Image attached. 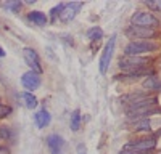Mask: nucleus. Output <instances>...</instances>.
<instances>
[{"label": "nucleus", "instance_id": "nucleus-1", "mask_svg": "<svg viewBox=\"0 0 161 154\" xmlns=\"http://www.w3.org/2000/svg\"><path fill=\"white\" fill-rule=\"evenodd\" d=\"M148 64L147 58H140V56H124L121 58L118 66L119 69H123L126 74L129 72H137V71H143V68Z\"/></svg>", "mask_w": 161, "mask_h": 154}, {"label": "nucleus", "instance_id": "nucleus-2", "mask_svg": "<svg viewBox=\"0 0 161 154\" xmlns=\"http://www.w3.org/2000/svg\"><path fill=\"white\" fill-rule=\"evenodd\" d=\"M156 50V44L148 42V40H136L126 45L124 55L126 56H139L142 53H150V51Z\"/></svg>", "mask_w": 161, "mask_h": 154}, {"label": "nucleus", "instance_id": "nucleus-3", "mask_svg": "<svg viewBox=\"0 0 161 154\" xmlns=\"http://www.w3.org/2000/svg\"><path fill=\"white\" fill-rule=\"evenodd\" d=\"M130 23H132V26H137V28H147V29L158 28V24H159V21L148 11H137V13H134L132 18H130Z\"/></svg>", "mask_w": 161, "mask_h": 154}, {"label": "nucleus", "instance_id": "nucleus-4", "mask_svg": "<svg viewBox=\"0 0 161 154\" xmlns=\"http://www.w3.org/2000/svg\"><path fill=\"white\" fill-rule=\"evenodd\" d=\"M114 44H116V37L113 35L108 44L105 45L103 48V53H102V58H100V72L105 74L110 68V63H111V58H113V51H114Z\"/></svg>", "mask_w": 161, "mask_h": 154}, {"label": "nucleus", "instance_id": "nucleus-5", "mask_svg": "<svg viewBox=\"0 0 161 154\" xmlns=\"http://www.w3.org/2000/svg\"><path fill=\"white\" fill-rule=\"evenodd\" d=\"M23 55H24V61L26 64L31 68L32 72H37L40 74L42 72V64H40V58L37 55V51L34 48H24L23 50Z\"/></svg>", "mask_w": 161, "mask_h": 154}, {"label": "nucleus", "instance_id": "nucleus-6", "mask_svg": "<svg viewBox=\"0 0 161 154\" xmlns=\"http://www.w3.org/2000/svg\"><path fill=\"white\" fill-rule=\"evenodd\" d=\"M153 106H156V98L145 95L142 98H137L134 101L126 103V111L130 112V111H137V109H143V108H153Z\"/></svg>", "mask_w": 161, "mask_h": 154}, {"label": "nucleus", "instance_id": "nucleus-7", "mask_svg": "<svg viewBox=\"0 0 161 154\" xmlns=\"http://www.w3.org/2000/svg\"><path fill=\"white\" fill-rule=\"evenodd\" d=\"M84 7V3L80 2H71V3H64L61 13H60V19L64 23H69L71 19H74V16L77 15V11Z\"/></svg>", "mask_w": 161, "mask_h": 154}, {"label": "nucleus", "instance_id": "nucleus-8", "mask_svg": "<svg viewBox=\"0 0 161 154\" xmlns=\"http://www.w3.org/2000/svg\"><path fill=\"white\" fill-rule=\"evenodd\" d=\"M156 146L155 138H143V140H137L132 141V143H127L124 146V149H130V151H152Z\"/></svg>", "mask_w": 161, "mask_h": 154}, {"label": "nucleus", "instance_id": "nucleus-9", "mask_svg": "<svg viewBox=\"0 0 161 154\" xmlns=\"http://www.w3.org/2000/svg\"><path fill=\"white\" fill-rule=\"evenodd\" d=\"M21 84L26 90H37L40 85V74L32 72V71L24 72L21 77Z\"/></svg>", "mask_w": 161, "mask_h": 154}, {"label": "nucleus", "instance_id": "nucleus-10", "mask_svg": "<svg viewBox=\"0 0 161 154\" xmlns=\"http://www.w3.org/2000/svg\"><path fill=\"white\" fill-rule=\"evenodd\" d=\"M47 146L50 149L52 154H63V149H64V140L63 136L53 133V135H48L47 136Z\"/></svg>", "mask_w": 161, "mask_h": 154}, {"label": "nucleus", "instance_id": "nucleus-11", "mask_svg": "<svg viewBox=\"0 0 161 154\" xmlns=\"http://www.w3.org/2000/svg\"><path fill=\"white\" fill-rule=\"evenodd\" d=\"M126 34L132 38H150L155 37V31L153 29H147V28H137V26H130L126 31Z\"/></svg>", "mask_w": 161, "mask_h": 154}, {"label": "nucleus", "instance_id": "nucleus-12", "mask_svg": "<svg viewBox=\"0 0 161 154\" xmlns=\"http://www.w3.org/2000/svg\"><path fill=\"white\" fill-rule=\"evenodd\" d=\"M34 121H36V125H37L39 128H45V127L50 124V121H52L50 112H48L47 109H40V111L34 116Z\"/></svg>", "mask_w": 161, "mask_h": 154}, {"label": "nucleus", "instance_id": "nucleus-13", "mask_svg": "<svg viewBox=\"0 0 161 154\" xmlns=\"http://www.w3.org/2000/svg\"><path fill=\"white\" fill-rule=\"evenodd\" d=\"M28 19L32 21L37 26H45L47 24V16H45V13H42V11H31L28 15Z\"/></svg>", "mask_w": 161, "mask_h": 154}, {"label": "nucleus", "instance_id": "nucleus-14", "mask_svg": "<svg viewBox=\"0 0 161 154\" xmlns=\"http://www.w3.org/2000/svg\"><path fill=\"white\" fill-rule=\"evenodd\" d=\"M19 98L23 100V103H24V106H26V108L32 109V108H36V106H37V98H36L32 93H29V92L21 93V95H19Z\"/></svg>", "mask_w": 161, "mask_h": 154}, {"label": "nucleus", "instance_id": "nucleus-15", "mask_svg": "<svg viewBox=\"0 0 161 154\" xmlns=\"http://www.w3.org/2000/svg\"><path fill=\"white\" fill-rule=\"evenodd\" d=\"M152 128V122L148 119H139L137 122L132 124V130L140 132V130H150Z\"/></svg>", "mask_w": 161, "mask_h": 154}, {"label": "nucleus", "instance_id": "nucleus-16", "mask_svg": "<svg viewBox=\"0 0 161 154\" xmlns=\"http://www.w3.org/2000/svg\"><path fill=\"white\" fill-rule=\"evenodd\" d=\"M143 88H148V90H156V88H161V84L156 77H147V80L143 82Z\"/></svg>", "mask_w": 161, "mask_h": 154}, {"label": "nucleus", "instance_id": "nucleus-17", "mask_svg": "<svg viewBox=\"0 0 161 154\" xmlns=\"http://www.w3.org/2000/svg\"><path fill=\"white\" fill-rule=\"evenodd\" d=\"M79 127H80V112H79V109H76L71 114V130L73 132H77Z\"/></svg>", "mask_w": 161, "mask_h": 154}, {"label": "nucleus", "instance_id": "nucleus-18", "mask_svg": "<svg viewBox=\"0 0 161 154\" xmlns=\"http://www.w3.org/2000/svg\"><path fill=\"white\" fill-rule=\"evenodd\" d=\"M102 37H103V31H102L100 28H92V29H89V32H87V38H90L92 42L100 40Z\"/></svg>", "mask_w": 161, "mask_h": 154}, {"label": "nucleus", "instance_id": "nucleus-19", "mask_svg": "<svg viewBox=\"0 0 161 154\" xmlns=\"http://www.w3.org/2000/svg\"><path fill=\"white\" fill-rule=\"evenodd\" d=\"M145 5L148 8H152V10L161 11V0H145Z\"/></svg>", "mask_w": 161, "mask_h": 154}, {"label": "nucleus", "instance_id": "nucleus-20", "mask_svg": "<svg viewBox=\"0 0 161 154\" xmlns=\"http://www.w3.org/2000/svg\"><path fill=\"white\" fill-rule=\"evenodd\" d=\"M11 108L10 106H5V105H2L0 103V119H3V117H8V116L11 114Z\"/></svg>", "mask_w": 161, "mask_h": 154}, {"label": "nucleus", "instance_id": "nucleus-21", "mask_svg": "<svg viewBox=\"0 0 161 154\" xmlns=\"http://www.w3.org/2000/svg\"><path fill=\"white\" fill-rule=\"evenodd\" d=\"M63 7H64V3H60L58 7L52 8V11H50V18H52V21H55V18H57V16H60V13H61Z\"/></svg>", "mask_w": 161, "mask_h": 154}, {"label": "nucleus", "instance_id": "nucleus-22", "mask_svg": "<svg viewBox=\"0 0 161 154\" xmlns=\"http://www.w3.org/2000/svg\"><path fill=\"white\" fill-rule=\"evenodd\" d=\"M13 135H11V130L8 127H0V138H3V140H10Z\"/></svg>", "mask_w": 161, "mask_h": 154}, {"label": "nucleus", "instance_id": "nucleus-23", "mask_svg": "<svg viewBox=\"0 0 161 154\" xmlns=\"http://www.w3.org/2000/svg\"><path fill=\"white\" fill-rule=\"evenodd\" d=\"M3 7H5L7 10H11V11H18V10L21 8V2H7Z\"/></svg>", "mask_w": 161, "mask_h": 154}, {"label": "nucleus", "instance_id": "nucleus-24", "mask_svg": "<svg viewBox=\"0 0 161 154\" xmlns=\"http://www.w3.org/2000/svg\"><path fill=\"white\" fill-rule=\"evenodd\" d=\"M119 154H150V151H130V149H123Z\"/></svg>", "mask_w": 161, "mask_h": 154}, {"label": "nucleus", "instance_id": "nucleus-25", "mask_svg": "<svg viewBox=\"0 0 161 154\" xmlns=\"http://www.w3.org/2000/svg\"><path fill=\"white\" fill-rule=\"evenodd\" d=\"M86 152H87V149L84 145H77V154H86Z\"/></svg>", "mask_w": 161, "mask_h": 154}, {"label": "nucleus", "instance_id": "nucleus-26", "mask_svg": "<svg viewBox=\"0 0 161 154\" xmlns=\"http://www.w3.org/2000/svg\"><path fill=\"white\" fill-rule=\"evenodd\" d=\"M0 154H10V149L7 146H0Z\"/></svg>", "mask_w": 161, "mask_h": 154}, {"label": "nucleus", "instance_id": "nucleus-27", "mask_svg": "<svg viewBox=\"0 0 161 154\" xmlns=\"http://www.w3.org/2000/svg\"><path fill=\"white\" fill-rule=\"evenodd\" d=\"M2 56H5V51H3L2 47H0V58H2Z\"/></svg>", "mask_w": 161, "mask_h": 154}]
</instances>
